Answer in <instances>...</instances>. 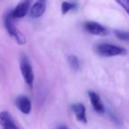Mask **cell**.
<instances>
[{
	"label": "cell",
	"instance_id": "cell-9",
	"mask_svg": "<svg viewBox=\"0 0 129 129\" xmlns=\"http://www.w3.org/2000/svg\"><path fill=\"white\" fill-rule=\"evenodd\" d=\"M15 104H16L18 109L22 113H24V114H29L30 113L32 104H31V102L28 97L25 96V95H20V96L17 97Z\"/></svg>",
	"mask_w": 129,
	"mask_h": 129
},
{
	"label": "cell",
	"instance_id": "cell-8",
	"mask_svg": "<svg viewBox=\"0 0 129 129\" xmlns=\"http://www.w3.org/2000/svg\"><path fill=\"white\" fill-rule=\"evenodd\" d=\"M88 97H89V100L91 102V104L93 106L94 110L96 111L99 114H103L105 111L104 109V104H103L102 100H101L100 96L97 93L94 91H88Z\"/></svg>",
	"mask_w": 129,
	"mask_h": 129
},
{
	"label": "cell",
	"instance_id": "cell-6",
	"mask_svg": "<svg viewBox=\"0 0 129 129\" xmlns=\"http://www.w3.org/2000/svg\"><path fill=\"white\" fill-rule=\"evenodd\" d=\"M48 0H36L35 4L31 6L29 14L33 19H38L42 17L45 13Z\"/></svg>",
	"mask_w": 129,
	"mask_h": 129
},
{
	"label": "cell",
	"instance_id": "cell-3",
	"mask_svg": "<svg viewBox=\"0 0 129 129\" xmlns=\"http://www.w3.org/2000/svg\"><path fill=\"white\" fill-rule=\"evenodd\" d=\"M20 72L22 74L24 80H25V82L28 85L30 88L33 87V83H34V72H33L32 66H31V63L29 61L28 57L26 55H22L20 57Z\"/></svg>",
	"mask_w": 129,
	"mask_h": 129
},
{
	"label": "cell",
	"instance_id": "cell-7",
	"mask_svg": "<svg viewBox=\"0 0 129 129\" xmlns=\"http://www.w3.org/2000/svg\"><path fill=\"white\" fill-rule=\"evenodd\" d=\"M0 125L3 129H20L14 123L11 114L6 111L0 112Z\"/></svg>",
	"mask_w": 129,
	"mask_h": 129
},
{
	"label": "cell",
	"instance_id": "cell-13",
	"mask_svg": "<svg viewBox=\"0 0 129 129\" xmlns=\"http://www.w3.org/2000/svg\"><path fill=\"white\" fill-rule=\"evenodd\" d=\"M115 36L121 41L129 42V31H123V30H115Z\"/></svg>",
	"mask_w": 129,
	"mask_h": 129
},
{
	"label": "cell",
	"instance_id": "cell-15",
	"mask_svg": "<svg viewBox=\"0 0 129 129\" xmlns=\"http://www.w3.org/2000/svg\"><path fill=\"white\" fill-rule=\"evenodd\" d=\"M57 129H69V128L67 126H66V125H60Z\"/></svg>",
	"mask_w": 129,
	"mask_h": 129
},
{
	"label": "cell",
	"instance_id": "cell-4",
	"mask_svg": "<svg viewBox=\"0 0 129 129\" xmlns=\"http://www.w3.org/2000/svg\"><path fill=\"white\" fill-rule=\"evenodd\" d=\"M32 0H22L13 10H11V15L13 20L21 19L25 17L30 11Z\"/></svg>",
	"mask_w": 129,
	"mask_h": 129
},
{
	"label": "cell",
	"instance_id": "cell-14",
	"mask_svg": "<svg viewBox=\"0 0 129 129\" xmlns=\"http://www.w3.org/2000/svg\"><path fill=\"white\" fill-rule=\"evenodd\" d=\"M129 15V0H115Z\"/></svg>",
	"mask_w": 129,
	"mask_h": 129
},
{
	"label": "cell",
	"instance_id": "cell-12",
	"mask_svg": "<svg viewBox=\"0 0 129 129\" xmlns=\"http://www.w3.org/2000/svg\"><path fill=\"white\" fill-rule=\"evenodd\" d=\"M68 63L70 64L71 68L74 71H78L80 68V61L76 56L74 55H71L68 57Z\"/></svg>",
	"mask_w": 129,
	"mask_h": 129
},
{
	"label": "cell",
	"instance_id": "cell-11",
	"mask_svg": "<svg viewBox=\"0 0 129 129\" xmlns=\"http://www.w3.org/2000/svg\"><path fill=\"white\" fill-rule=\"evenodd\" d=\"M78 8V4L74 1H64L61 4V13L63 14H67V13L71 11H74Z\"/></svg>",
	"mask_w": 129,
	"mask_h": 129
},
{
	"label": "cell",
	"instance_id": "cell-10",
	"mask_svg": "<svg viewBox=\"0 0 129 129\" xmlns=\"http://www.w3.org/2000/svg\"><path fill=\"white\" fill-rule=\"evenodd\" d=\"M71 109L75 114V117L78 121L82 122L84 124H86L88 122L86 116V108H85L84 104H81V103H76V104H72Z\"/></svg>",
	"mask_w": 129,
	"mask_h": 129
},
{
	"label": "cell",
	"instance_id": "cell-1",
	"mask_svg": "<svg viewBox=\"0 0 129 129\" xmlns=\"http://www.w3.org/2000/svg\"><path fill=\"white\" fill-rule=\"evenodd\" d=\"M4 25L6 27V31L8 32V34L12 36L13 38H14L16 40V42L18 43V44L23 45L26 43V38L24 36V35L22 34L20 31H19L17 29V27H15L14 23H13V19L12 18L11 15V10L7 11L4 15Z\"/></svg>",
	"mask_w": 129,
	"mask_h": 129
},
{
	"label": "cell",
	"instance_id": "cell-2",
	"mask_svg": "<svg viewBox=\"0 0 129 129\" xmlns=\"http://www.w3.org/2000/svg\"><path fill=\"white\" fill-rule=\"evenodd\" d=\"M95 51L102 57H115L125 55L127 50L122 47L111 43H100L95 46Z\"/></svg>",
	"mask_w": 129,
	"mask_h": 129
},
{
	"label": "cell",
	"instance_id": "cell-5",
	"mask_svg": "<svg viewBox=\"0 0 129 129\" xmlns=\"http://www.w3.org/2000/svg\"><path fill=\"white\" fill-rule=\"evenodd\" d=\"M83 27L85 31L88 34L94 35V36H104L108 35V30L106 27H104L103 25L97 23L95 21H86L83 23Z\"/></svg>",
	"mask_w": 129,
	"mask_h": 129
}]
</instances>
